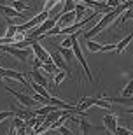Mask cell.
<instances>
[{"label":"cell","mask_w":133,"mask_h":135,"mask_svg":"<svg viewBox=\"0 0 133 135\" xmlns=\"http://www.w3.org/2000/svg\"><path fill=\"white\" fill-rule=\"evenodd\" d=\"M0 51H4V53H7V55H11V56H14L16 60H19V61H23V63H26L28 61V58H30V55H32V47H16V46H12V44H0Z\"/></svg>","instance_id":"1"},{"label":"cell","mask_w":133,"mask_h":135,"mask_svg":"<svg viewBox=\"0 0 133 135\" xmlns=\"http://www.w3.org/2000/svg\"><path fill=\"white\" fill-rule=\"evenodd\" d=\"M4 88H5V90H7V91H9L11 95L14 97V98H16V100H18V102H19L21 105H25V107H35V105L39 104V102L35 100L33 97L26 95V93H21V91H16L14 88H12V86H5V84H4Z\"/></svg>","instance_id":"2"},{"label":"cell","mask_w":133,"mask_h":135,"mask_svg":"<svg viewBox=\"0 0 133 135\" xmlns=\"http://www.w3.org/2000/svg\"><path fill=\"white\" fill-rule=\"evenodd\" d=\"M0 75H2V77L16 79L18 83H21V84L25 86V88H30V84L26 83V79H25V75L21 74V72H18V70H11V69H4V67H0Z\"/></svg>","instance_id":"3"},{"label":"cell","mask_w":133,"mask_h":135,"mask_svg":"<svg viewBox=\"0 0 133 135\" xmlns=\"http://www.w3.org/2000/svg\"><path fill=\"white\" fill-rule=\"evenodd\" d=\"M82 4H86V7H91L95 9V12H110L112 7L107 4V2H100V0H82Z\"/></svg>","instance_id":"4"},{"label":"cell","mask_w":133,"mask_h":135,"mask_svg":"<svg viewBox=\"0 0 133 135\" xmlns=\"http://www.w3.org/2000/svg\"><path fill=\"white\" fill-rule=\"evenodd\" d=\"M30 47H32V51H33V55L37 56V58H40V60H44V61H53V56H51V53L44 49V46H40L39 40H35V42L30 46Z\"/></svg>","instance_id":"5"},{"label":"cell","mask_w":133,"mask_h":135,"mask_svg":"<svg viewBox=\"0 0 133 135\" xmlns=\"http://www.w3.org/2000/svg\"><path fill=\"white\" fill-rule=\"evenodd\" d=\"M104 126L107 133H114L116 130V126H117V114H114V112H109V114L104 116Z\"/></svg>","instance_id":"6"},{"label":"cell","mask_w":133,"mask_h":135,"mask_svg":"<svg viewBox=\"0 0 133 135\" xmlns=\"http://www.w3.org/2000/svg\"><path fill=\"white\" fill-rule=\"evenodd\" d=\"M75 20H77V14H75V11H68V12H63V14H60V20H58V25L63 28V26H70L74 25Z\"/></svg>","instance_id":"7"},{"label":"cell","mask_w":133,"mask_h":135,"mask_svg":"<svg viewBox=\"0 0 133 135\" xmlns=\"http://www.w3.org/2000/svg\"><path fill=\"white\" fill-rule=\"evenodd\" d=\"M79 125H81V132H82L84 135H88L91 133V132H96V130H105V126H96V125H91L88 119H86V116H82V119L79 121Z\"/></svg>","instance_id":"8"},{"label":"cell","mask_w":133,"mask_h":135,"mask_svg":"<svg viewBox=\"0 0 133 135\" xmlns=\"http://www.w3.org/2000/svg\"><path fill=\"white\" fill-rule=\"evenodd\" d=\"M30 77H32V81H35L37 84L44 86V88H47V86H49V79H47V77L40 72V69H33L32 72H30Z\"/></svg>","instance_id":"9"},{"label":"cell","mask_w":133,"mask_h":135,"mask_svg":"<svg viewBox=\"0 0 133 135\" xmlns=\"http://www.w3.org/2000/svg\"><path fill=\"white\" fill-rule=\"evenodd\" d=\"M0 14L4 16V18H23L19 11H16L14 7H11V5H4L0 4Z\"/></svg>","instance_id":"10"},{"label":"cell","mask_w":133,"mask_h":135,"mask_svg":"<svg viewBox=\"0 0 133 135\" xmlns=\"http://www.w3.org/2000/svg\"><path fill=\"white\" fill-rule=\"evenodd\" d=\"M51 56H53V61L56 63V67H58L60 70H65V72H67L68 75H72V74H70V70H68V65H67V61H65V58L60 55L58 51H54Z\"/></svg>","instance_id":"11"},{"label":"cell","mask_w":133,"mask_h":135,"mask_svg":"<svg viewBox=\"0 0 133 135\" xmlns=\"http://www.w3.org/2000/svg\"><path fill=\"white\" fill-rule=\"evenodd\" d=\"M131 42H133V33H130V35H126L121 42H117V44H116V49H114V51H116V53H123V51L126 49Z\"/></svg>","instance_id":"12"},{"label":"cell","mask_w":133,"mask_h":135,"mask_svg":"<svg viewBox=\"0 0 133 135\" xmlns=\"http://www.w3.org/2000/svg\"><path fill=\"white\" fill-rule=\"evenodd\" d=\"M58 109V105H54V104H44V107H39V109L33 112V116H46V114H49V112H53V110Z\"/></svg>","instance_id":"13"},{"label":"cell","mask_w":133,"mask_h":135,"mask_svg":"<svg viewBox=\"0 0 133 135\" xmlns=\"http://www.w3.org/2000/svg\"><path fill=\"white\" fill-rule=\"evenodd\" d=\"M30 88H32V90L33 91H37V93H39V95H42L44 97V98H47V102H49V98H51V95L49 93H47V90H46L44 86H40V84H37V83H30Z\"/></svg>","instance_id":"14"},{"label":"cell","mask_w":133,"mask_h":135,"mask_svg":"<svg viewBox=\"0 0 133 135\" xmlns=\"http://www.w3.org/2000/svg\"><path fill=\"white\" fill-rule=\"evenodd\" d=\"M42 69H44V72L46 74H49V75H53L54 77V74L58 72V67H56V63L54 61H44V65H42Z\"/></svg>","instance_id":"15"},{"label":"cell","mask_w":133,"mask_h":135,"mask_svg":"<svg viewBox=\"0 0 133 135\" xmlns=\"http://www.w3.org/2000/svg\"><path fill=\"white\" fill-rule=\"evenodd\" d=\"M86 47H88L91 53H102L104 44H98V42H95V40H91V39H86Z\"/></svg>","instance_id":"16"},{"label":"cell","mask_w":133,"mask_h":135,"mask_svg":"<svg viewBox=\"0 0 133 135\" xmlns=\"http://www.w3.org/2000/svg\"><path fill=\"white\" fill-rule=\"evenodd\" d=\"M56 51H58L60 55L63 56L65 60H68V61H70V60H74V58H75V55H74V51H72V47H58Z\"/></svg>","instance_id":"17"},{"label":"cell","mask_w":133,"mask_h":135,"mask_svg":"<svg viewBox=\"0 0 133 135\" xmlns=\"http://www.w3.org/2000/svg\"><path fill=\"white\" fill-rule=\"evenodd\" d=\"M130 18H133V5L126 9V12H121V14H119V25H124Z\"/></svg>","instance_id":"18"},{"label":"cell","mask_w":133,"mask_h":135,"mask_svg":"<svg viewBox=\"0 0 133 135\" xmlns=\"http://www.w3.org/2000/svg\"><path fill=\"white\" fill-rule=\"evenodd\" d=\"M67 75H68V74H67L65 70H58V72L54 74V86H56V88H60V84L63 83V79L67 77Z\"/></svg>","instance_id":"19"},{"label":"cell","mask_w":133,"mask_h":135,"mask_svg":"<svg viewBox=\"0 0 133 135\" xmlns=\"http://www.w3.org/2000/svg\"><path fill=\"white\" fill-rule=\"evenodd\" d=\"M25 123H26V119H23L21 116H14L12 118V128H21V126H25Z\"/></svg>","instance_id":"20"},{"label":"cell","mask_w":133,"mask_h":135,"mask_svg":"<svg viewBox=\"0 0 133 135\" xmlns=\"http://www.w3.org/2000/svg\"><path fill=\"white\" fill-rule=\"evenodd\" d=\"M65 5H63V11H61V14L63 12H68V11H75V2L74 0H63Z\"/></svg>","instance_id":"21"},{"label":"cell","mask_w":133,"mask_h":135,"mask_svg":"<svg viewBox=\"0 0 133 135\" xmlns=\"http://www.w3.org/2000/svg\"><path fill=\"white\" fill-rule=\"evenodd\" d=\"M114 135H133L131 130H128V128H124V126H116V130H114Z\"/></svg>","instance_id":"22"},{"label":"cell","mask_w":133,"mask_h":135,"mask_svg":"<svg viewBox=\"0 0 133 135\" xmlns=\"http://www.w3.org/2000/svg\"><path fill=\"white\" fill-rule=\"evenodd\" d=\"M61 0H46L44 2V11H49L51 12V9H54L56 7V4H60Z\"/></svg>","instance_id":"23"},{"label":"cell","mask_w":133,"mask_h":135,"mask_svg":"<svg viewBox=\"0 0 133 135\" xmlns=\"http://www.w3.org/2000/svg\"><path fill=\"white\" fill-rule=\"evenodd\" d=\"M11 7H14L16 11H23V9H28V5L25 4V2H21V0H16V2H12V4H11Z\"/></svg>","instance_id":"24"},{"label":"cell","mask_w":133,"mask_h":135,"mask_svg":"<svg viewBox=\"0 0 133 135\" xmlns=\"http://www.w3.org/2000/svg\"><path fill=\"white\" fill-rule=\"evenodd\" d=\"M133 95V79L130 81L128 84H126V88L123 90V97H131Z\"/></svg>","instance_id":"25"},{"label":"cell","mask_w":133,"mask_h":135,"mask_svg":"<svg viewBox=\"0 0 133 135\" xmlns=\"http://www.w3.org/2000/svg\"><path fill=\"white\" fill-rule=\"evenodd\" d=\"M86 12V5H81V4H75V14H77V18H81V16Z\"/></svg>","instance_id":"26"},{"label":"cell","mask_w":133,"mask_h":135,"mask_svg":"<svg viewBox=\"0 0 133 135\" xmlns=\"http://www.w3.org/2000/svg\"><path fill=\"white\" fill-rule=\"evenodd\" d=\"M56 130H58V133H61V135H72V133H74V132L70 130V128H67V126H63V125L58 126Z\"/></svg>","instance_id":"27"},{"label":"cell","mask_w":133,"mask_h":135,"mask_svg":"<svg viewBox=\"0 0 133 135\" xmlns=\"http://www.w3.org/2000/svg\"><path fill=\"white\" fill-rule=\"evenodd\" d=\"M61 47H72V37L70 35H65V39H63V42H61Z\"/></svg>","instance_id":"28"},{"label":"cell","mask_w":133,"mask_h":135,"mask_svg":"<svg viewBox=\"0 0 133 135\" xmlns=\"http://www.w3.org/2000/svg\"><path fill=\"white\" fill-rule=\"evenodd\" d=\"M42 65H44V60H40V58L35 56L33 58V69H42Z\"/></svg>","instance_id":"29"},{"label":"cell","mask_w":133,"mask_h":135,"mask_svg":"<svg viewBox=\"0 0 133 135\" xmlns=\"http://www.w3.org/2000/svg\"><path fill=\"white\" fill-rule=\"evenodd\" d=\"M11 116H12L11 110H2V112H0V123H2L4 119H7V118H11Z\"/></svg>","instance_id":"30"},{"label":"cell","mask_w":133,"mask_h":135,"mask_svg":"<svg viewBox=\"0 0 133 135\" xmlns=\"http://www.w3.org/2000/svg\"><path fill=\"white\" fill-rule=\"evenodd\" d=\"M114 49H116V44H109V46L104 44V47H102V53H109V51H114Z\"/></svg>","instance_id":"31"},{"label":"cell","mask_w":133,"mask_h":135,"mask_svg":"<svg viewBox=\"0 0 133 135\" xmlns=\"http://www.w3.org/2000/svg\"><path fill=\"white\" fill-rule=\"evenodd\" d=\"M105 2H107V4L110 5V7H112V9H114V7H117V5L121 4V0H105Z\"/></svg>","instance_id":"32"},{"label":"cell","mask_w":133,"mask_h":135,"mask_svg":"<svg viewBox=\"0 0 133 135\" xmlns=\"http://www.w3.org/2000/svg\"><path fill=\"white\" fill-rule=\"evenodd\" d=\"M126 112H128V114H133V109H126Z\"/></svg>","instance_id":"33"},{"label":"cell","mask_w":133,"mask_h":135,"mask_svg":"<svg viewBox=\"0 0 133 135\" xmlns=\"http://www.w3.org/2000/svg\"><path fill=\"white\" fill-rule=\"evenodd\" d=\"M2 79H4V77H2V75H0V83H2ZM2 84H4V83H2Z\"/></svg>","instance_id":"34"},{"label":"cell","mask_w":133,"mask_h":135,"mask_svg":"<svg viewBox=\"0 0 133 135\" xmlns=\"http://www.w3.org/2000/svg\"><path fill=\"white\" fill-rule=\"evenodd\" d=\"M131 25H133V23H131Z\"/></svg>","instance_id":"35"}]
</instances>
